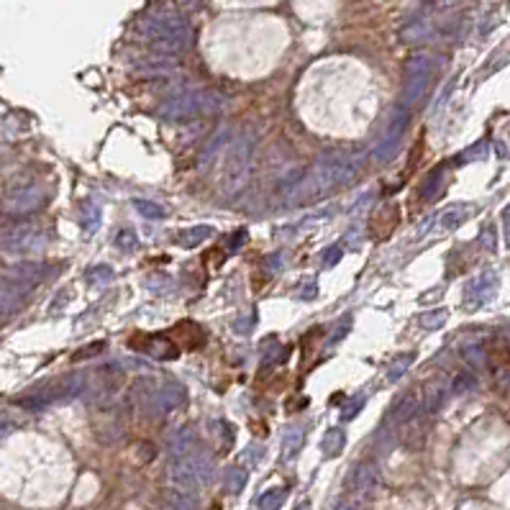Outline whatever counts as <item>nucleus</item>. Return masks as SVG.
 <instances>
[{
    "instance_id": "f257e3e1",
    "label": "nucleus",
    "mask_w": 510,
    "mask_h": 510,
    "mask_svg": "<svg viewBox=\"0 0 510 510\" xmlns=\"http://www.w3.org/2000/svg\"><path fill=\"white\" fill-rule=\"evenodd\" d=\"M400 226V206L397 203H387V206L377 208L369 218V236L375 241H387L395 228Z\"/></svg>"
},
{
    "instance_id": "f03ea898",
    "label": "nucleus",
    "mask_w": 510,
    "mask_h": 510,
    "mask_svg": "<svg viewBox=\"0 0 510 510\" xmlns=\"http://www.w3.org/2000/svg\"><path fill=\"white\" fill-rule=\"evenodd\" d=\"M172 336H175V344H180V347L185 349H198L203 347V341H206L203 331H200L192 321H182L180 326L172 328Z\"/></svg>"
},
{
    "instance_id": "7ed1b4c3",
    "label": "nucleus",
    "mask_w": 510,
    "mask_h": 510,
    "mask_svg": "<svg viewBox=\"0 0 510 510\" xmlns=\"http://www.w3.org/2000/svg\"><path fill=\"white\" fill-rule=\"evenodd\" d=\"M485 354H487L490 364H492L495 372H510V344L508 341L497 339V341H492V344H487Z\"/></svg>"
}]
</instances>
